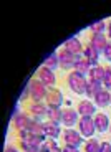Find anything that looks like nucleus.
Masks as SVG:
<instances>
[{"label":"nucleus","instance_id":"7c9ffc66","mask_svg":"<svg viewBox=\"0 0 111 152\" xmlns=\"http://www.w3.org/2000/svg\"><path fill=\"white\" fill-rule=\"evenodd\" d=\"M61 151H63V152H80V151H78V147H73V145H66V144H65V147L61 149Z\"/></svg>","mask_w":111,"mask_h":152},{"label":"nucleus","instance_id":"bb28decb","mask_svg":"<svg viewBox=\"0 0 111 152\" xmlns=\"http://www.w3.org/2000/svg\"><path fill=\"white\" fill-rule=\"evenodd\" d=\"M104 28H106V25H104L103 20H98V22H93L91 25H90V30L93 31V33H103Z\"/></svg>","mask_w":111,"mask_h":152},{"label":"nucleus","instance_id":"c756f323","mask_svg":"<svg viewBox=\"0 0 111 152\" xmlns=\"http://www.w3.org/2000/svg\"><path fill=\"white\" fill-rule=\"evenodd\" d=\"M103 55H104V58H106L108 61H111V42L108 43V46H106V48H104Z\"/></svg>","mask_w":111,"mask_h":152},{"label":"nucleus","instance_id":"aec40b11","mask_svg":"<svg viewBox=\"0 0 111 152\" xmlns=\"http://www.w3.org/2000/svg\"><path fill=\"white\" fill-rule=\"evenodd\" d=\"M93 99H95V104L98 107H106L108 104H111V93L108 89H101Z\"/></svg>","mask_w":111,"mask_h":152},{"label":"nucleus","instance_id":"f8f14e48","mask_svg":"<svg viewBox=\"0 0 111 152\" xmlns=\"http://www.w3.org/2000/svg\"><path fill=\"white\" fill-rule=\"evenodd\" d=\"M76 111H78L80 116H93V114L96 113V104L91 103V101H88V99H83V101H80Z\"/></svg>","mask_w":111,"mask_h":152},{"label":"nucleus","instance_id":"72a5a7b5","mask_svg":"<svg viewBox=\"0 0 111 152\" xmlns=\"http://www.w3.org/2000/svg\"><path fill=\"white\" fill-rule=\"evenodd\" d=\"M50 152H63V151H61V149H60V147H55V149H53V151H50Z\"/></svg>","mask_w":111,"mask_h":152},{"label":"nucleus","instance_id":"20e7f679","mask_svg":"<svg viewBox=\"0 0 111 152\" xmlns=\"http://www.w3.org/2000/svg\"><path fill=\"white\" fill-rule=\"evenodd\" d=\"M78 129H80V134H81V136L91 137L93 134H95V131H96L93 116H81L80 121H78Z\"/></svg>","mask_w":111,"mask_h":152},{"label":"nucleus","instance_id":"1a4fd4ad","mask_svg":"<svg viewBox=\"0 0 111 152\" xmlns=\"http://www.w3.org/2000/svg\"><path fill=\"white\" fill-rule=\"evenodd\" d=\"M78 56H75L73 53H70V51H66L65 48L60 50V53H58V61H60V66L63 69H70L75 66V61H76Z\"/></svg>","mask_w":111,"mask_h":152},{"label":"nucleus","instance_id":"5701e85b","mask_svg":"<svg viewBox=\"0 0 111 152\" xmlns=\"http://www.w3.org/2000/svg\"><path fill=\"white\" fill-rule=\"evenodd\" d=\"M101 89H103V88H101V84L93 83V81L88 80V83H86V96H88V98H95V96L98 94Z\"/></svg>","mask_w":111,"mask_h":152},{"label":"nucleus","instance_id":"6e6552de","mask_svg":"<svg viewBox=\"0 0 111 152\" xmlns=\"http://www.w3.org/2000/svg\"><path fill=\"white\" fill-rule=\"evenodd\" d=\"M37 75H38V80L48 88H53L55 83H57V76H55V73L51 71L50 68H46V66H42V68L37 71Z\"/></svg>","mask_w":111,"mask_h":152},{"label":"nucleus","instance_id":"cd10ccee","mask_svg":"<svg viewBox=\"0 0 111 152\" xmlns=\"http://www.w3.org/2000/svg\"><path fill=\"white\" fill-rule=\"evenodd\" d=\"M103 86L106 89H111V68L106 66L104 68V78H103Z\"/></svg>","mask_w":111,"mask_h":152},{"label":"nucleus","instance_id":"4be33fe9","mask_svg":"<svg viewBox=\"0 0 111 152\" xmlns=\"http://www.w3.org/2000/svg\"><path fill=\"white\" fill-rule=\"evenodd\" d=\"M46 118H48V121L60 124L61 119H63V111H61L60 107H48V114H46Z\"/></svg>","mask_w":111,"mask_h":152},{"label":"nucleus","instance_id":"2eb2a0df","mask_svg":"<svg viewBox=\"0 0 111 152\" xmlns=\"http://www.w3.org/2000/svg\"><path fill=\"white\" fill-rule=\"evenodd\" d=\"M30 114L33 116L35 121H40L42 118H45L46 114H48V107L43 103H33L30 106Z\"/></svg>","mask_w":111,"mask_h":152},{"label":"nucleus","instance_id":"412c9836","mask_svg":"<svg viewBox=\"0 0 111 152\" xmlns=\"http://www.w3.org/2000/svg\"><path fill=\"white\" fill-rule=\"evenodd\" d=\"M60 132H61V129H60V126H58L57 122L48 121L45 124V134H46V137H50V139H57V137H60Z\"/></svg>","mask_w":111,"mask_h":152},{"label":"nucleus","instance_id":"393cba45","mask_svg":"<svg viewBox=\"0 0 111 152\" xmlns=\"http://www.w3.org/2000/svg\"><path fill=\"white\" fill-rule=\"evenodd\" d=\"M100 151V142L96 139H90L85 142V152H98Z\"/></svg>","mask_w":111,"mask_h":152},{"label":"nucleus","instance_id":"b1692460","mask_svg":"<svg viewBox=\"0 0 111 152\" xmlns=\"http://www.w3.org/2000/svg\"><path fill=\"white\" fill-rule=\"evenodd\" d=\"M43 66L50 68L51 71H53V69H57L58 66H60V61H58V53H50V55H48V58L45 60V65H43Z\"/></svg>","mask_w":111,"mask_h":152},{"label":"nucleus","instance_id":"9b49d317","mask_svg":"<svg viewBox=\"0 0 111 152\" xmlns=\"http://www.w3.org/2000/svg\"><path fill=\"white\" fill-rule=\"evenodd\" d=\"M65 50L66 51H70V53H73L75 55V56H81V53H83V45H81V42L80 40H78V38H68V40H66L65 42Z\"/></svg>","mask_w":111,"mask_h":152},{"label":"nucleus","instance_id":"2f4dec72","mask_svg":"<svg viewBox=\"0 0 111 152\" xmlns=\"http://www.w3.org/2000/svg\"><path fill=\"white\" fill-rule=\"evenodd\" d=\"M5 152H18V151H17L15 147H12V145H8V147L5 149Z\"/></svg>","mask_w":111,"mask_h":152},{"label":"nucleus","instance_id":"f03ea898","mask_svg":"<svg viewBox=\"0 0 111 152\" xmlns=\"http://www.w3.org/2000/svg\"><path fill=\"white\" fill-rule=\"evenodd\" d=\"M28 91H30V99L33 103H42L46 98L48 89L40 80H32L30 84H28Z\"/></svg>","mask_w":111,"mask_h":152},{"label":"nucleus","instance_id":"9d476101","mask_svg":"<svg viewBox=\"0 0 111 152\" xmlns=\"http://www.w3.org/2000/svg\"><path fill=\"white\" fill-rule=\"evenodd\" d=\"M108 38L104 33H91V37H90V45H93L100 53H103L104 48L108 46Z\"/></svg>","mask_w":111,"mask_h":152},{"label":"nucleus","instance_id":"f3484780","mask_svg":"<svg viewBox=\"0 0 111 152\" xmlns=\"http://www.w3.org/2000/svg\"><path fill=\"white\" fill-rule=\"evenodd\" d=\"M80 114H78V111H73V109H65L63 111V119H61V122L66 126V127H71V126H75L78 121H80V118H78Z\"/></svg>","mask_w":111,"mask_h":152},{"label":"nucleus","instance_id":"dca6fc26","mask_svg":"<svg viewBox=\"0 0 111 152\" xmlns=\"http://www.w3.org/2000/svg\"><path fill=\"white\" fill-rule=\"evenodd\" d=\"M83 56L91 63V66H96L98 65V58H100V51H98L93 45H86L83 50Z\"/></svg>","mask_w":111,"mask_h":152},{"label":"nucleus","instance_id":"ddd939ff","mask_svg":"<svg viewBox=\"0 0 111 152\" xmlns=\"http://www.w3.org/2000/svg\"><path fill=\"white\" fill-rule=\"evenodd\" d=\"M95 127H96V131L98 132H104V131H108L110 129V119H108V116L106 114H103V113H98V114H95Z\"/></svg>","mask_w":111,"mask_h":152},{"label":"nucleus","instance_id":"7ed1b4c3","mask_svg":"<svg viewBox=\"0 0 111 152\" xmlns=\"http://www.w3.org/2000/svg\"><path fill=\"white\" fill-rule=\"evenodd\" d=\"M42 142H43L42 139L32 136L30 132H18V144H20V147L23 149V152L33 151V149H40Z\"/></svg>","mask_w":111,"mask_h":152},{"label":"nucleus","instance_id":"423d86ee","mask_svg":"<svg viewBox=\"0 0 111 152\" xmlns=\"http://www.w3.org/2000/svg\"><path fill=\"white\" fill-rule=\"evenodd\" d=\"M32 119L28 114L25 113H18L13 116V127H15L18 132H27L28 129H30V126H32Z\"/></svg>","mask_w":111,"mask_h":152},{"label":"nucleus","instance_id":"39448f33","mask_svg":"<svg viewBox=\"0 0 111 152\" xmlns=\"http://www.w3.org/2000/svg\"><path fill=\"white\" fill-rule=\"evenodd\" d=\"M63 141L66 145H73V147H80L83 144V137L78 131H75L73 127H66L63 131Z\"/></svg>","mask_w":111,"mask_h":152},{"label":"nucleus","instance_id":"a211bd4d","mask_svg":"<svg viewBox=\"0 0 111 152\" xmlns=\"http://www.w3.org/2000/svg\"><path fill=\"white\" fill-rule=\"evenodd\" d=\"M88 76H90V81H93V83H98V84H103V78H104V66H101V65L93 66V68L90 69Z\"/></svg>","mask_w":111,"mask_h":152},{"label":"nucleus","instance_id":"4468645a","mask_svg":"<svg viewBox=\"0 0 111 152\" xmlns=\"http://www.w3.org/2000/svg\"><path fill=\"white\" fill-rule=\"evenodd\" d=\"M93 66H91V63H90L88 60L85 56H78L76 58V61H75V66H73V71H76V73H80V75H86V73H90V69H91Z\"/></svg>","mask_w":111,"mask_h":152},{"label":"nucleus","instance_id":"f257e3e1","mask_svg":"<svg viewBox=\"0 0 111 152\" xmlns=\"http://www.w3.org/2000/svg\"><path fill=\"white\" fill-rule=\"evenodd\" d=\"M66 81H68V86H70V89H71L73 93H76V94L86 93V83H88V81H86V78H85L83 75L73 71V73L68 75Z\"/></svg>","mask_w":111,"mask_h":152},{"label":"nucleus","instance_id":"c85d7f7f","mask_svg":"<svg viewBox=\"0 0 111 152\" xmlns=\"http://www.w3.org/2000/svg\"><path fill=\"white\" fill-rule=\"evenodd\" d=\"M98 152H111V144L110 142H101L100 144V151Z\"/></svg>","mask_w":111,"mask_h":152},{"label":"nucleus","instance_id":"a878e982","mask_svg":"<svg viewBox=\"0 0 111 152\" xmlns=\"http://www.w3.org/2000/svg\"><path fill=\"white\" fill-rule=\"evenodd\" d=\"M55 147H58L57 142H55V139H46V141L42 142V145H40V151H42V152H50V151H53Z\"/></svg>","mask_w":111,"mask_h":152},{"label":"nucleus","instance_id":"6ab92c4d","mask_svg":"<svg viewBox=\"0 0 111 152\" xmlns=\"http://www.w3.org/2000/svg\"><path fill=\"white\" fill-rule=\"evenodd\" d=\"M27 132H30L32 136L38 137V139H42V141H45V137H46V134H45V124H43V122H40V121H33V122H32L30 129H28Z\"/></svg>","mask_w":111,"mask_h":152},{"label":"nucleus","instance_id":"c9c22d12","mask_svg":"<svg viewBox=\"0 0 111 152\" xmlns=\"http://www.w3.org/2000/svg\"><path fill=\"white\" fill-rule=\"evenodd\" d=\"M110 132H111V126H110Z\"/></svg>","mask_w":111,"mask_h":152},{"label":"nucleus","instance_id":"0eeeda50","mask_svg":"<svg viewBox=\"0 0 111 152\" xmlns=\"http://www.w3.org/2000/svg\"><path fill=\"white\" fill-rule=\"evenodd\" d=\"M46 106L48 107H61L63 103V94H61L60 89L57 88H48V93H46Z\"/></svg>","mask_w":111,"mask_h":152},{"label":"nucleus","instance_id":"f704fd0d","mask_svg":"<svg viewBox=\"0 0 111 152\" xmlns=\"http://www.w3.org/2000/svg\"><path fill=\"white\" fill-rule=\"evenodd\" d=\"M25 152H42L40 149H33V151H25Z\"/></svg>","mask_w":111,"mask_h":152},{"label":"nucleus","instance_id":"473e14b6","mask_svg":"<svg viewBox=\"0 0 111 152\" xmlns=\"http://www.w3.org/2000/svg\"><path fill=\"white\" fill-rule=\"evenodd\" d=\"M108 35H110V40H111V23L108 25Z\"/></svg>","mask_w":111,"mask_h":152}]
</instances>
